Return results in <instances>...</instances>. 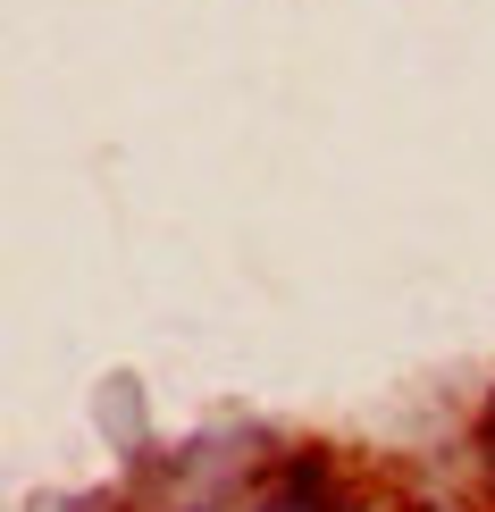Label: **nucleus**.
I'll use <instances>...</instances> for the list:
<instances>
[{
	"instance_id": "nucleus-1",
	"label": "nucleus",
	"mask_w": 495,
	"mask_h": 512,
	"mask_svg": "<svg viewBox=\"0 0 495 512\" xmlns=\"http://www.w3.org/2000/svg\"><path fill=\"white\" fill-rule=\"evenodd\" d=\"M252 512H361V504H344V496H328V487H286V496H269V504H252Z\"/></svg>"
}]
</instances>
